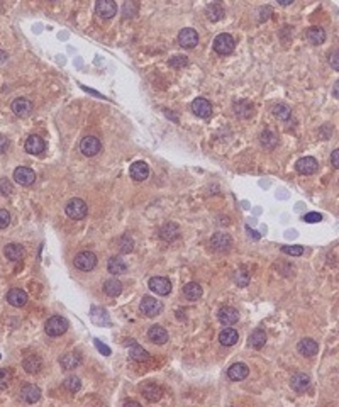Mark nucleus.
Listing matches in <instances>:
<instances>
[{"label":"nucleus","mask_w":339,"mask_h":407,"mask_svg":"<svg viewBox=\"0 0 339 407\" xmlns=\"http://www.w3.org/2000/svg\"><path fill=\"white\" fill-rule=\"evenodd\" d=\"M44 329H46V334H48V336H53V337L54 336H61L68 329V321L64 317H61V316H53V317L48 319Z\"/></svg>","instance_id":"f257e3e1"},{"label":"nucleus","mask_w":339,"mask_h":407,"mask_svg":"<svg viewBox=\"0 0 339 407\" xmlns=\"http://www.w3.org/2000/svg\"><path fill=\"white\" fill-rule=\"evenodd\" d=\"M236 41L231 34H219L216 39H214V49L219 54H231L234 51Z\"/></svg>","instance_id":"f03ea898"},{"label":"nucleus","mask_w":339,"mask_h":407,"mask_svg":"<svg viewBox=\"0 0 339 407\" xmlns=\"http://www.w3.org/2000/svg\"><path fill=\"white\" fill-rule=\"evenodd\" d=\"M139 309H141V312L145 314L146 317H155V316H158V314H160L161 311H163V304H161L158 299L150 297V295H146V297H143L141 305H139Z\"/></svg>","instance_id":"7ed1b4c3"},{"label":"nucleus","mask_w":339,"mask_h":407,"mask_svg":"<svg viewBox=\"0 0 339 407\" xmlns=\"http://www.w3.org/2000/svg\"><path fill=\"white\" fill-rule=\"evenodd\" d=\"M75 266L82 272H92L97 266V256L92 251H82L75 256Z\"/></svg>","instance_id":"20e7f679"},{"label":"nucleus","mask_w":339,"mask_h":407,"mask_svg":"<svg viewBox=\"0 0 339 407\" xmlns=\"http://www.w3.org/2000/svg\"><path fill=\"white\" fill-rule=\"evenodd\" d=\"M87 212H88V207H87V204L82 200V198H73V200L68 202L66 214H68V217H72V219L80 221V219H83V217L87 216Z\"/></svg>","instance_id":"39448f33"},{"label":"nucleus","mask_w":339,"mask_h":407,"mask_svg":"<svg viewBox=\"0 0 339 407\" xmlns=\"http://www.w3.org/2000/svg\"><path fill=\"white\" fill-rule=\"evenodd\" d=\"M231 244H233V238H231L227 233H216L211 239V246L219 253L229 251Z\"/></svg>","instance_id":"423d86ee"},{"label":"nucleus","mask_w":339,"mask_h":407,"mask_svg":"<svg viewBox=\"0 0 339 407\" xmlns=\"http://www.w3.org/2000/svg\"><path fill=\"white\" fill-rule=\"evenodd\" d=\"M150 289L155 292L156 295H168L171 292V282L165 277H153V279L148 282Z\"/></svg>","instance_id":"0eeeda50"},{"label":"nucleus","mask_w":339,"mask_h":407,"mask_svg":"<svg viewBox=\"0 0 339 407\" xmlns=\"http://www.w3.org/2000/svg\"><path fill=\"white\" fill-rule=\"evenodd\" d=\"M178 43L180 46H183V48H195V46L198 44V34L197 31L192 29V27H185V29L180 31L178 34Z\"/></svg>","instance_id":"6e6552de"},{"label":"nucleus","mask_w":339,"mask_h":407,"mask_svg":"<svg viewBox=\"0 0 339 407\" xmlns=\"http://www.w3.org/2000/svg\"><path fill=\"white\" fill-rule=\"evenodd\" d=\"M95 11L102 19H110L117 14V6L114 0H97Z\"/></svg>","instance_id":"1a4fd4ad"},{"label":"nucleus","mask_w":339,"mask_h":407,"mask_svg":"<svg viewBox=\"0 0 339 407\" xmlns=\"http://www.w3.org/2000/svg\"><path fill=\"white\" fill-rule=\"evenodd\" d=\"M80 150L85 156H95L102 150V145L95 136H87L80 143Z\"/></svg>","instance_id":"9d476101"},{"label":"nucleus","mask_w":339,"mask_h":407,"mask_svg":"<svg viewBox=\"0 0 339 407\" xmlns=\"http://www.w3.org/2000/svg\"><path fill=\"white\" fill-rule=\"evenodd\" d=\"M14 180L19 185H32L36 180V173L27 166H19L14 170Z\"/></svg>","instance_id":"9b49d317"},{"label":"nucleus","mask_w":339,"mask_h":407,"mask_svg":"<svg viewBox=\"0 0 339 407\" xmlns=\"http://www.w3.org/2000/svg\"><path fill=\"white\" fill-rule=\"evenodd\" d=\"M11 109H12V112L16 114V115H19V117H27L31 112H32V102L31 100H27L24 99V97H21V99H16L12 102V105H11Z\"/></svg>","instance_id":"f8f14e48"},{"label":"nucleus","mask_w":339,"mask_h":407,"mask_svg":"<svg viewBox=\"0 0 339 407\" xmlns=\"http://www.w3.org/2000/svg\"><path fill=\"white\" fill-rule=\"evenodd\" d=\"M295 168L302 175H312L317 172V160L312 158V156H305V158H300L297 161Z\"/></svg>","instance_id":"ddd939ff"},{"label":"nucleus","mask_w":339,"mask_h":407,"mask_svg":"<svg viewBox=\"0 0 339 407\" xmlns=\"http://www.w3.org/2000/svg\"><path fill=\"white\" fill-rule=\"evenodd\" d=\"M192 110L197 117L207 119V117H211V114H212V105H211V102L206 100V99H195L192 102Z\"/></svg>","instance_id":"4468645a"},{"label":"nucleus","mask_w":339,"mask_h":407,"mask_svg":"<svg viewBox=\"0 0 339 407\" xmlns=\"http://www.w3.org/2000/svg\"><path fill=\"white\" fill-rule=\"evenodd\" d=\"M131 177L136 180V182H143L150 177V166L145 161H136V163L131 165V170H129Z\"/></svg>","instance_id":"2eb2a0df"},{"label":"nucleus","mask_w":339,"mask_h":407,"mask_svg":"<svg viewBox=\"0 0 339 407\" xmlns=\"http://www.w3.org/2000/svg\"><path fill=\"white\" fill-rule=\"evenodd\" d=\"M217 317H219V321L222 322V324L231 326V324H234V322H238L239 314H238V311H236L234 307L226 305V307H222L221 311L217 312Z\"/></svg>","instance_id":"dca6fc26"},{"label":"nucleus","mask_w":339,"mask_h":407,"mask_svg":"<svg viewBox=\"0 0 339 407\" xmlns=\"http://www.w3.org/2000/svg\"><path fill=\"white\" fill-rule=\"evenodd\" d=\"M290 385L295 392L304 394V392L309 390V387H310V378H309V375H305V373H295L290 380Z\"/></svg>","instance_id":"f3484780"},{"label":"nucleus","mask_w":339,"mask_h":407,"mask_svg":"<svg viewBox=\"0 0 339 407\" xmlns=\"http://www.w3.org/2000/svg\"><path fill=\"white\" fill-rule=\"evenodd\" d=\"M160 238L163 239V241H175V239H178L180 238V228H178V224H175V223H168V224H165L163 228L160 229Z\"/></svg>","instance_id":"a211bd4d"},{"label":"nucleus","mask_w":339,"mask_h":407,"mask_svg":"<svg viewBox=\"0 0 339 407\" xmlns=\"http://www.w3.org/2000/svg\"><path fill=\"white\" fill-rule=\"evenodd\" d=\"M248 373H249V368L246 367L244 363H234L233 367H229V370H227V377L234 382L244 380V378L248 377Z\"/></svg>","instance_id":"6ab92c4d"},{"label":"nucleus","mask_w":339,"mask_h":407,"mask_svg":"<svg viewBox=\"0 0 339 407\" xmlns=\"http://www.w3.org/2000/svg\"><path fill=\"white\" fill-rule=\"evenodd\" d=\"M21 397L27 404H34L41 399V390L36 385H24L21 388Z\"/></svg>","instance_id":"aec40b11"},{"label":"nucleus","mask_w":339,"mask_h":407,"mask_svg":"<svg viewBox=\"0 0 339 407\" xmlns=\"http://www.w3.org/2000/svg\"><path fill=\"white\" fill-rule=\"evenodd\" d=\"M7 302L14 307H22L27 302V294L21 289H12L7 294Z\"/></svg>","instance_id":"412c9836"},{"label":"nucleus","mask_w":339,"mask_h":407,"mask_svg":"<svg viewBox=\"0 0 339 407\" xmlns=\"http://www.w3.org/2000/svg\"><path fill=\"white\" fill-rule=\"evenodd\" d=\"M46 150V143L39 136H29L26 141V151L31 155H41Z\"/></svg>","instance_id":"4be33fe9"},{"label":"nucleus","mask_w":339,"mask_h":407,"mask_svg":"<svg viewBox=\"0 0 339 407\" xmlns=\"http://www.w3.org/2000/svg\"><path fill=\"white\" fill-rule=\"evenodd\" d=\"M148 337L156 345H165L166 341H168V332L161 326H153L150 327V331H148Z\"/></svg>","instance_id":"5701e85b"},{"label":"nucleus","mask_w":339,"mask_h":407,"mask_svg":"<svg viewBox=\"0 0 339 407\" xmlns=\"http://www.w3.org/2000/svg\"><path fill=\"white\" fill-rule=\"evenodd\" d=\"M4 254H6V258L7 260H11V261H19L24 258V248L21 246V244H16V243H12V244H7L6 249H4Z\"/></svg>","instance_id":"b1692460"},{"label":"nucleus","mask_w":339,"mask_h":407,"mask_svg":"<svg viewBox=\"0 0 339 407\" xmlns=\"http://www.w3.org/2000/svg\"><path fill=\"white\" fill-rule=\"evenodd\" d=\"M107 270H109L112 275H122L127 272V265L124 263L122 258L112 256V258H109V261H107Z\"/></svg>","instance_id":"393cba45"},{"label":"nucleus","mask_w":339,"mask_h":407,"mask_svg":"<svg viewBox=\"0 0 339 407\" xmlns=\"http://www.w3.org/2000/svg\"><path fill=\"white\" fill-rule=\"evenodd\" d=\"M59 363H61V367L64 370H72V368H77L78 365L82 363V356L80 353H77V351H70L64 356L59 358Z\"/></svg>","instance_id":"a878e982"},{"label":"nucleus","mask_w":339,"mask_h":407,"mask_svg":"<svg viewBox=\"0 0 339 407\" xmlns=\"http://www.w3.org/2000/svg\"><path fill=\"white\" fill-rule=\"evenodd\" d=\"M143 395L146 397L150 402H156L161 399V395H163V388L160 385H156V383H146L145 387H143Z\"/></svg>","instance_id":"bb28decb"},{"label":"nucleus","mask_w":339,"mask_h":407,"mask_svg":"<svg viewBox=\"0 0 339 407\" xmlns=\"http://www.w3.org/2000/svg\"><path fill=\"white\" fill-rule=\"evenodd\" d=\"M297 350H299V353H302L304 356H314L319 351V345L315 343L314 340H310V337H305V340H302L299 343Z\"/></svg>","instance_id":"cd10ccee"},{"label":"nucleus","mask_w":339,"mask_h":407,"mask_svg":"<svg viewBox=\"0 0 339 407\" xmlns=\"http://www.w3.org/2000/svg\"><path fill=\"white\" fill-rule=\"evenodd\" d=\"M22 367H24L27 373H38L39 370L43 368V362H41V358L38 355H31L22 362Z\"/></svg>","instance_id":"c85d7f7f"},{"label":"nucleus","mask_w":339,"mask_h":407,"mask_svg":"<svg viewBox=\"0 0 339 407\" xmlns=\"http://www.w3.org/2000/svg\"><path fill=\"white\" fill-rule=\"evenodd\" d=\"M206 12H207V17L212 22H217L224 17V7H222L221 2H212L211 6H207Z\"/></svg>","instance_id":"c756f323"},{"label":"nucleus","mask_w":339,"mask_h":407,"mask_svg":"<svg viewBox=\"0 0 339 407\" xmlns=\"http://www.w3.org/2000/svg\"><path fill=\"white\" fill-rule=\"evenodd\" d=\"M307 39L310 44H322L324 41H326V31L322 29V27H310L307 31Z\"/></svg>","instance_id":"7c9ffc66"},{"label":"nucleus","mask_w":339,"mask_h":407,"mask_svg":"<svg viewBox=\"0 0 339 407\" xmlns=\"http://www.w3.org/2000/svg\"><path fill=\"white\" fill-rule=\"evenodd\" d=\"M238 340H239V334H238V331L236 329H231V327H227V329H224L219 334V341H221V345H224V346H233L238 343Z\"/></svg>","instance_id":"2f4dec72"},{"label":"nucleus","mask_w":339,"mask_h":407,"mask_svg":"<svg viewBox=\"0 0 339 407\" xmlns=\"http://www.w3.org/2000/svg\"><path fill=\"white\" fill-rule=\"evenodd\" d=\"M183 295L187 297L188 300H197L202 297V287L198 284H195V282H190L183 287Z\"/></svg>","instance_id":"473e14b6"},{"label":"nucleus","mask_w":339,"mask_h":407,"mask_svg":"<svg viewBox=\"0 0 339 407\" xmlns=\"http://www.w3.org/2000/svg\"><path fill=\"white\" fill-rule=\"evenodd\" d=\"M104 292L109 295V297H117V295H120V292H122V284L115 279L107 280L104 284Z\"/></svg>","instance_id":"72a5a7b5"},{"label":"nucleus","mask_w":339,"mask_h":407,"mask_svg":"<svg viewBox=\"0 0 339 407\" xmlns=\"http://www.w3.org/2000/svg\"><path fill=\"white\" fill-rule=\"evenodd\" d=\"M259 143H261L266 150H273V148L278 145V136L273 131H264L261 132V136H259Z\"/></svg>","instance_id":"f704fd0d"},{"label":"nucleus","mask_w":339,"mask_h":407,"mask_svg":"<svg viewBox=\"0 0 339 407\" xmlns=\"http://www.w3.org/2000/svg\"><path fill=\"white\" fill-rule=\"evenodd\" d=\"M264 343H266V334H264V331L261 329H256L251 332V336H249V345L253 346V348H263Z\"/></svg>","instance_id":"c9c22d12"},{"label":"nucleus","mask_w":339,"mask_h":407,"mask_svg":"<svg viewBox=\"0 0 339 407\" xmlns=\"http://www.w3.org/2000/svg\"><path fill=\"white\" fill-rule=\"evenodd\" d=\"M234 112L241 115V117H249V115H253V104H249V102H246V100L236 102Z\"/></svg>","instance_id":"e433bc0d"},{"label":"nucleus","mask_w":339,"mask_h":407,"mask_svg":"<svg viewBox=\"0 0 339 407\" xmlns=\"http://www.w3.org/2000/svg\"><path fill=\"white\" fill-rule=\"evenodd\" d=\"M129 356H131L132 360H136V362H146L148 358H150V355H148V351L145 348H141V346L134 345L131 350H129Z\"/></svg>","instance_id":"4c0bfd02"},{"label":"nucleus","mask_w":339,"mask_h":407,"mask_svg":"<svg viewBox=\"0 0 339 407\" xmlns=\"http://www.w3.org/2000/svg\"><path fill=\"white\" fill-rule=\"evenodd\" d=\"M236 284L239 287H246L249 284V280H251V274H249L248 270H246V266H241L239 270H236Z\"/></svg>","instance_id":"58836bf2"},{"label":"nucleus","mask_w":339,"mask_h":407,"mask_svg":"<svg viewBox=\"0 0 339 407\" xmlns=\"http://www.w3.org/2000/svg\"><path fill=\"white\" fill-rule=\"evenodd\" d=\"M64 388H66L68 392H72V394H75V392L80 390V387H82V383H80V378H77V377H68L66 380H64Z\"/></svg>","instance_id":"ea45409f"},{"label":"nucleus","mask_w":339,"mask_h":407,"mask_svg":"<svg viewBox=\"0 0 339 407\" xmlns=\"http://www.w3.org/2000/svg\"><path fill=\"white\" fill-rule=\"evenodd\" d=\"M168 64L171 68H183V66H187V64H188V58L183 56V54H176V56L170 58Z\"/></svg>","instance_id":"a19ab883"},{"label":"nucleus","mask_w":339,"mask_h":407,"mask_svg":"<svg viewBox=\"0 0 339 407\" xmlns=\"http://www.w3.org/2000/svg\"><path fill=\"white\" fill-rule=\"evenodd\" d=\"M119 246H120V251L122 253H131L134 249V241L132 238H129V236H122L119 241Z\"/></svg>","instance_id":"79ce46f5"},{"label":"nucleus","mask_w":339,"mask_h":407,"mask_svg":"<svg viewBox=\"0 0 339 407\" xmlns=\"http://www.w3.org/2000/svg\"><path fill=\"white\" fill-rule=\"evenodd\" d=\"M273 114H275L277 117L283 119V121H287V119L290 117V109L283 104H278V105H275V109H273Z\"/></svg>","instance_id":"37998d69"},{"label":"nucleus","mask_w":339,"mask_h":407,"mask_svg":"<svg viewBox=\"0 0 339 407\" xmlns=\"http://www.w3.org/2000/svg\"><path fill=\"white\" fill-rule=\"evenodd\" d=\"M11 380H12V372H11V370L0 368V390H2V388H6L9 383H11Z\"/></svg>","instance_id":"c03bdc74"},{"label":"nucleus","mask_w":339,"mask_h":407,"mask_svg":"<svg viewBox=\"0 0 339 407\" xmlns=\"http://www.w3.org/2000/svg\"><path fill=\"white\" fill-rule=\"evenodd\" d=\"M12 192H14L12 183L9 182L7 178H0V193L7 197V195H12Z\"/></svg>","instance_id":"a18cd8bd"},{"label":"nucleus","mask_w":339,"mask_h":407,"mask_svg":"<svg viewBox=\"0 0 339 407\" xmlns=\"http://www.w3.org/2000/svg\"><path fill=\"white\" fill-rule=\"evenodd\" d=\"M282 251L285 254H290V256H300V254H304V248L302 246H283Z\"/></svg>","instance_id":"49530a36"},{"label":"nucleus","mask_w":339,"mask_h":407,"mask_svg":"<svg viewBox=\"0 0 339 407\" xmlns=\"http://www.w3.org/2000/svg\"><path fill=\"white\" fill-rule=\"evenodd\" d=\"M11 224V214L6 209H0V229L7 228Z\"/></svg>","instance_id":"de8ad7c7"},{"label":"nucleus","mask_w":339,"mask_h":407,"mask_svg":"<svg viewBox=\"0 0 339 407\" xmlns=\"http://www.w3.org/2000/svg\"><path fill=\"white\" fill-rule=\"evenodd\" d=\"M304 221L305 223H320V221H322V216H320L319 212H309V214L304 216Z\"/></svg>","instance_id":"09e8293b"},{"label":"nucleus","mask_w":339,"mask_h":407,"mask_svg":"<svg viewBox=\"0 0 339 407\" xmlns=\"http://www.w3.org/2000/svg\"><path fill=\"white\" fill-rule=\"evenodd\" d=\"M329 63H331V66L334 68V70L339 72V49L332 51V53L329 54Z\"/></svg>","instance_id":"8fccbe9b"},{"label":"nucleus","mask_w":339,"mask_h":407,"mask_svg":"<svg viewBox=\"0 0 339 407\" xmlns=\"http://www.w3.org/2000/svg\"><path fill=\"white\" fill-rule=\"evenodd\" d=\"M132 6V0H129V2H126V6H124V19H127V17H132L134 14H136L138 11V7H131Z\"/></svg>","instance_id":"3c124183"},{"label":"nucleus","mask_w":339,"mask_h":407,"mask_svg":"<svg viewBox=\"0 0 339 407\" xmlns=\"http://www.w3.org/2000/svg\"><path fill=\"white\" fill-rule=\"evenodd\" d=\"M9 150V140L0 134V153H6Z\"/></svg>","instance_id":"603ef678"},{"label":"nucleus","mask_w":339,"mask_h":407,"mask_svg":"<svg viewBox=\"0 0 339 407\" xmlns=\"http://www.w3.org/2000/svg\"><path fill=\"white\" fill-rule=\"evenodd\" d=\"M331 163H332L334 168H339V150L332 151V155H331Z\"/></svg>","instance_id":"864d4df0"},{"label":"nucleus","mask_w":339,"mask_h":407,"mask_svg":"<svg viewBox=\"0 0 339 407\" xmlns=\"http://www.w3.org/2000/svg\"><path fill=\"white\" fill-rule=\"evenodd\" d=\"M95 346H97V348H99L100 351H104V355H110V350L107 348L105 345H102L100 341H95Z\"/></svg>","instance_id":"5fc2aeb1"},{"label":"nucleus","mask_w":339,"mask_h":407,"mask_svg":"<svg viewBox=\"0 0 339 407\" xmlns=\"http://www.w3.org/2000/svg\"><path fill=\"white\" fill-rule=\"evenodd\" d=\"M332 94H334V97H337V99H339V82L334 83V87H332Z\"/></svg>","instance_id":"6e6d98bb"},{"label":"nucleus","mask_w":339,"mask_h":407,"mask_svg":"<svg viewBox=\"0 0 339 407\" xmlns=\"http://www.w3.org/2000/svg\"><path fill=\"white\" fill-rule=\"evenodd\" d=\"M292 2H294V0H278V4H280V6H290Z\"/></svg>","instance_id":"4d7b16f0"},{"label":"nucleus","mask_w":339,"mask_h":407,"mask_svg":"<svg viewBox=\"0 0 339 407\" xmlns=\"http://www.w3.org/2000/svg\"><path fill=\"white\" fill-rule=\"evenodd\" d=\"M7 59V53H4V51H0V63L2 61H6Z\"/></svg>","instance_id":"13d9d810"},{"label":"nucleus","mask_w":339,"mask_h":407,"mask_svg":"<svg viewBox=\"0 0 339 407\" xmlns=\"http://www.w3.org/2000/svg\"><path fill=\"white\" fill-rule=\"evenodd\" d=\"M129 404H131V405H139V402H136V400H127L126 405H129Z\"/></svg>","instance_id":"bf43d9fd"},{"label":"nucleus","mask_w":339,"mask_h":407,"mask_svg":"<svg viewBox=\"0 0 339 407\" xmlns=\"http://www.w3.org/2000/svg\"><path fill=\"white\" fill-rule=\"evenodd\" d=\"M0 358H2V356H0Z\"/></svg>","instance_id":"052dcab7"}]
</instances>
